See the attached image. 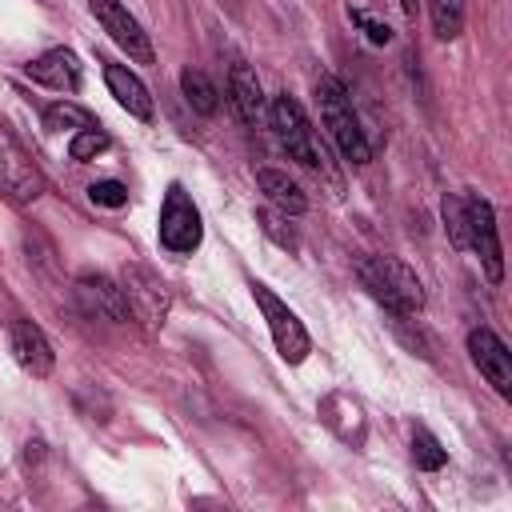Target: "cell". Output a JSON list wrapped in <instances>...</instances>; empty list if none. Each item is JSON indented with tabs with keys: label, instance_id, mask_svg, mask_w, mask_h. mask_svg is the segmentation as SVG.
Segmentation results:
<instances>
[{
	"label": "cell",
	"instance_id": "6da1fadb",
	"mask_svg": "<svg viewBox=\"0 0 512 512\" xmlns=\"http://www.w3.org/2000/svg\"><path fill=\"white\" fill-rule=\"evenodd\" d=\"M356 276H360L364 292L376 304L388 308V316H416L424 308L420 276L396 256H360L356 260Z\"/></svg>",
	"mask_w": 512,
	"mask_h": 512
},
{
	"label": "cell",
	"instance_id": "7a4b0ae2",
	"mask_svg": "<svg viewBox=\"0 0 512 512\" xmlns=\"http://www.w3.org/2000/svg\"><path fill=\"white\" fill-rule=\"evenodd\" d=\"M316 104H320V120H324L332 144L340 148V156L348 164H368L372 160V144H368V136H364V128H360V120L352 112L348 88L336 76H320L316 80Z\"/></svg>",
	"mask_w": 512,
	"mask_h": 512
},
{
	"label": "cell",
	"instance_id": "3957f363",
	"mask_svg": "<svg viewBox=\"0 0 512 512\" xmlns=\"http://www.w3.org/2000/svg\"><path fill=\"white\" fill-rule=\"evenodd\" d=\"M268 120H272V132H276V140L288 148L292 160H300V164L312 168V172H324L328 156H324V148H320V140H316V132H312L304 108H300L288 92L268 104Z\"/></svg>",
	"mask_w": 512,
	"mask_h": 512
},
{
	"label": "cell",
	"instance_id": "277c9868",
	"mask_svg": "<svg viewBox=\"0 0 512 512\" xmlns=\"http://www.w3.org/2000/svg\"><path fill=\"white\" fill-rule=\"evenodd\" d=\"M252 288V300H256V308L264 312V320H268V332H272V344H276V352L288 360V364H300L308 352H312V340H308V332H304V324L296 320V312L268 288V284H248Z\"/></svg>",
	"mask_w": 512,
	"mask_h": 512
},
{
	"label": "cell",
	"instance_id": "5b68a950",
	"mask_svg": "<svg viewBox=\"0 0 512 512\" xmlns=\"http://www.w3.org/2000/svg\"><path fill=\"white\" fill-rule=\"evenodd\" d=\"M200 236H204L200 208L192 204V196L180 184H172L164 192V204H160V244L176 256H188L200 248Z\"/></svg>",
	"mask_w": 512,
	"mask_h": 512
},
{
	"label": "cell",
	"instance_id": "8992f818",
	"mask_svg": "<svg viewBox=\"0 0 512 512\" xmlns=\"http://www.w3.org/2000/svg\"><path fill=\"white\" fill-rule=\"evenodd\" d=\"M0 192L12 204H32L44 192V176H40L36 160L4 124H0Z\"/></svg>",
	"mask_w": 512,
	"mask_h": 512
},
{
	"label": "cell",
	"instance_id": "52a82bcc",
	"mask_svg": "<svg viewBox=\"0 0 512 512\" xmlns=\"http://www.w3.org/2000/svg\"><path fill=\"white\" fill-rule=\"evenodd\" d=\"M464 224H468V252L480 256L484 276L492 284L504 280V256H500V236H496V212L484 196L468 192L464 196Z\"/></svg>",
	"mask_w": 512,
	"mask_h": 512
},
{
	"label": "cell",
	"instance_id": "ba28073f",
	"mask_svg": "<svg viewBox=\"0 0 512 512\" xmlns=\"http://www.w3.org/2000/svg\"><path fill=\"white\" fill-rule=\"evenodd\" d=\"M120 288H124V300L128 308L148 324V328H160L164 316H168V292L160 284V276L144 264H124L120 272Z\"/></svg>",
	"mask_w": 512,
	"mask_h": 512
},
{
	"label": "cell",
	"instance_id": "9c48e42d",
	"mask_svg": "<svg viewBox=\"0 0 512 512\" xmlns=\"http://www.w3.org/2000/svg\"><path fill=\"white\" fill-rule=\"evenodd\" d=\"M92 4V16L100 20V28L128 52V60H136V64H152V40H148V32L140 28V20L120 4V0H88Z\"/></svg>",
	"mask_w": 512,
	"mask_h": 512
},
{
	"label": "cell",
	"instance_id": "30bf717a",
	"mask_svg": "<svg viewBox=\"0 0 512 512\" xmlns=\"http://www.w3.org/2000/svg\"><path fill=\"white\" fill-rule=\"evenodd\" d=\"M468 352H472V364L480 368V376L496 388V396H512V352L508 344L492 332V328H472L468 332Z\"/></svg>",
	"mask_w": 512,
	"mask_h": 512
},
{
	"label": "cell",
	"instance_id": "8fae6325",
	"mask_svg": "<svg viewBox=\"0 0 512 512\" xmlns=\"http://www.w3.org/2000/svg\"><path fill=\"white\" fill-rule=\"evenodd\" d=\"M76 300H80V308L88 312V316H100V320H112V324H124L128 316H132V308H128V300H124V288L116 284V280H108V276H100V272H84V276H76Z\"/></svg>",
	"mask_w": 512,
	"mask_h": 512
},
{
	"label": "cell",
	"instance_id": "7c38bea8",
	"mask_svg": "<svg viewBox=\"0 0 512 512\" xmlns=\"http://www.w3.org/2000/svg\"><path fill=\"white\" fill-rule=\"evenodd\" d=\"M8 348H12L16 364H20L28 376H36V380L52 376V368H56V352H52L48 336H44L32 320L16 316V320L8 324Z\"/></svg>",
	"mask_w": 512,
	"mask_h": 512
},
{
	"label": "cell",
	"instance_id": "4fadbf2b",
	"mask_svg": "<svg viewBox=\"0 0 512 512\" xmlns=\"http://www.w3.org/2000/svg\"><path fill=\"white\" fill-rule=\"evenodd\" d=\"M24 76L44 84V88H56V92H76L80 88V64H76L72 48H48L32 64H24Z\"/></svg>",
	"mask_w": 512,
	"mask_h": 512
},
{
	"label": "cell",
	"instance_id": "5bb4252c",
	"mask_svg": "<svg viewBox=\"0 0 512 512\" xmlns=\"http://www.w3.org/2000/svg\"><path fill=\"white\" fill-rule=\"evenodd\" d=\"M100 64H104V84L116 96V104L136 120H152V96H148L144 80L136 72H128L124 64H112V60H100Z\"/></svg>",
	"mask_w": 512,
	"mask_h": 512
},
{
	"label": "cell",
	"instance_id": "9a60e30c",
	"mask_svg": "<svg viewBox=\"0 0 512 512\" xmlns=\"http://www.w3.org/2000/svg\"><path fill=\"white\" fill-rule=\"evenodd\" d=\"M228 96H232V108L236 116L256 128L264 120V92H260V80L256 72L244 64V60H232V72H228Z\"/></svg>",
	"mask_w": 512,
	"mask_h": 512
},
{
	"label": "cell",
	"instance_id": "2e32d148",
	"mask_svg": "<svg viewBox=\"0 0 512 512\" xmlns=\"http://www.w3.org/2000/svg\"><path fill=\"white\" fill-rule=\"evenodd\" d=\"M256 188L268 196V204L276 208V212H284V216H300L304 208H308V196L300 192V184L288 176V172H280V168H260L256 172Z\"/></svg>",
	"mask_w": 512,
	"mask_h": 512
},
{
	"label": "cell",
	"instance_id": "e0dca14e",
	"mask_svg": "<svg viewBox=\"0 0 512 512\" xmlns=\"http://www.w3.org/2000/svg\"><path fill=\"white\" fill-rule=\"evenodd\" d=\"M320 416H324V424H328L340 440H348V444H360V440H364V416H360V404H356V400L332 392V396L320 400Z\"/></svg>",
	"mask_w": 512,
	"mask_h": 512
},
{
	"label": "cell",
	"instance_id": "ac0fdd59",
	"mask_svg": "<svg viewBox=\"0 0 512 512\" xmlns=\"http://www.w3.org/2000/svg\"><path fill=\"white\" fill-rule=\"evenodd\" d=\"M180 92H184L188 108L200 112V116H212V112L220 108V92H216V84H212L200 68H184V72H180Z\"/></svg>",
	"mask_w": 512,
	"mask_h": 512
},
{
	"label": "cell",
	"instance_id": "d6986e66",
	"mask_svg": "<svg viewBox=\"0 0 512 512\" xmlns=\"http://www.w3.org/2000/svg\"><path fill=\"white\" fill-rule=\"evenodd\" d=\"M44 128L52 132H80V128H96V116L72 100H56L44 108Z\"/></svg>",
	"mask_w": 512,
	"mask_h": 512
},
{
	"label": "cell",
	"instance_id": "ffe728a7",
	"mask_svg": "<svg viewBox=\"0 0 512 512\" xmlns=\"http://www.w3.org/2000/svg\"><path fill=\"white\" fill-rule=\"evenodd\" d=\"M428 16L440 40H456L464 32V0H428Z\"/></svg>",
	"mask_w": 512,
	"mask_h": 512
},
{
	"label": "cell",
	"instance_id": "44dd1931",
	"mask_svg": "<svg viewBox=\"0 0 512 512\" xmlns=\"http://www.w3.org/2000/svg\"><path fill=\"white\" fill-rule=\"evenodd\" d=\"M412 460H416V468H424V472H440V468L448 464V452L440 448V440H436L428 428H412Z\"/></svg>",
	"mask_w": 512,
	"mask_h": 512
},
{
	"label": "cell",
	"instance_id": "7402d4cb",
	"mask_svg": "<svg viewBox=\"0 0 512 512\" xmlns=\"http://www.w3.org/2000/svg\"><path fill=\"white\" fill-rule=\"evenodd\" d=\"M444 232H448V240L460 248V252H468V224H464V196H444Z\"/></svg>",
	"mask_w": 512,
	"mask_h": 512
},
{
	"label": "cell",
	"instance_id": "603a6c76",
	"mask_svg": "<svg viewBox=\"0 0 512 512\" xmlns=\"http://www.w3.org/2000/svg\"><path fill=\"white\" fill-rule=\"evenodd\" d=\"M108 148V136H104V128L96 124V128H80V132H72V140H68V156L72 160H92V156H100Z\"/></svg>",
	"mask_w": 512,
	"mask_h": 512
},
{
	"label": "cell",
	"instance_id": "cb8c5ba5",
	"mask_svg": "<svg viewBox=\"0 0 512 512\" xmlns=\"http://www.w3.org/2000/svg\"><path fill=\"white\" fill-rule=\"evenodd\" d=\"M256 220H260V228H264V236H268V240H276L280 248L296 252V232L288 228V216H284V212H276V208H264Z\"/></svg>",
	"mask_w": 512,
	"mask_h": 512
},
{
	"label": "cell",
	"instance_id": "d4e9b609",
	"mask_svg": "<svg viewBox=\"0 0 512 512\" xmlns=\"http://www.w3.org/2000/svg\"><path fill=\"white\" fill-rule=\"evenodd\" d=\"M348 20L372 40V44H388L392 40V28H388V20H380V16H372V12H364V8H348Z\"/></svg>",
	"mask_w": 512,
	"mask_h": 512
},
{
	"label": "cell",
	"instance_id": "484cf974",
	"mask_svg": "<svg viewBox=\"0 0 512 512\" xmlns=\"http://www.w3.org/2000/svg\"><path fill=\"white\" fill-rule=\"evenodd\" d=\"M88 196H92V204H100V208H124V204H128V188H124L120 180H96V184L88 188Z\"/></svg>",
	"mask_w": 512,
	"mask_h": 512
},
{
	"label": "cell",
	"instance_id": "4316f807",
	"mask_svg": "<svg viewBox=\"0 0 512 512\" xmlns=\"http://www.w3.org/2000/svg\"><path fill=\"white\" fill-rule=\"evenodd\" d=\"M400 8H404L408 16H416V0H400Z\"/></svg>",
	"mask_w": 512,
	"mask_h": 512
}]
</instances>
